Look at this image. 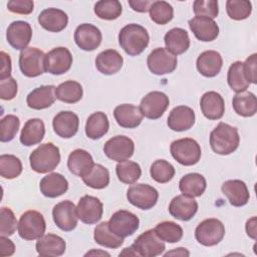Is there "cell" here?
<instances>
[{"mask_svg":"<svg viewBox=\"0 0 257 257\" xmlns=\"http://www.w3.org/2000/svg\"><path fill=\"white\" fill-rule=\"evenodd\" d=\"M150 35L142 25L131 23L122 27L118 33V43L131 56L141 54L149 45Z\"/></svg>","mask_w":257,"mask_h":257,"instance_id":"obj_1","label":"cell"},{"mask_svg":"<svg viewBox=\"0 0 257 257\" xmlns=\"http://www.w3.org/2000/svg\"><path fill=\"white\" fill-rule=\"evenodd\" d=\"M240 144L238 128L225 122H219L210 134V146L214 153L222 156L234 153Z\"/></svg>","mask_w":257,"mask_h":257,"instance_id":"obj_2","label":"cell"},{"mask_svg":"<svg viewBox=\"0 0 257 257\" xmlns=\"http://www.w3.org/2000/svg\"><path fill=\"white\" fill-rule=\"evenodd\" d=\"M31 169L39 174L53 171L60 163V152L58 147L52 143H45L35 149L29 156Z\"/></svg>","mask_w":257,"mask_h":257,"instance_id":"obj_3","label":"cell"},{"mask_svg":"<svg viewBox=\"0 0 257 257\" xmlns=\"http://www.w3.org/2000/svg\"><path fill=\"white\" fill-rule=\"evenodd\" d=\"M172 157L183 166L196 165L202 155L201 147L197 141L191 138H184L174 141L171 144Z\"/></svg>","mask_w":257,"mask_h":257,"instance_id":"obj_4","label":"cell"},{"mask_svg":"<svg viewBox=\"0 0 257 257\" xmlns=\"http://www.w3.org/2000/svg\"><path fill=\"white\" fill-rule=\"evenodd\" d=\"M17 229L22 239L29 241L36 240L44 235L46 223L40 212L29 210L20 216Z\"/></svg>","mask_w":257,"mask_h":257,"instance_id":"obj_5","label":"cell"},{"mask_svg":"<svg viewBox=\"0 0 257 257\" xmlns=\"http://www.w3.org/2000/svg\"><path fill=\"white\" fill-rule=\"evenodd\" d=\"M19 68L23 75L36 77L44 73L45 53L36 47H27L19 54Z\"/></svg>","mask_w":257,"mask_h":257,"instance_id":"obj_6","label":"cell"},{"mask_svg":"<svg viewBox=\"0 0 257 257\" xmlns=\"http://www.w3.org/2000/svg\"><path fill=\"white\" fill-rule=\"evenodd\" d=\"M225 236L223 223L216 218H209L202 221L195 230L196 240L203 246H214L219 244Z\"/></svg>","mask_w":257,"mask_h":257,"instance_id":"obj_7","label":"cell"},{"mask_svg":"<svg viewBox=\"0 0 257 257\" xmlns=\"http://www.w3.org/2000/svg\"><path fill=\"white\" fill-rule=\"evenodd\" d=\"M133 249L137 256L143 257H156L166 249L164 241L156 234L154 229H150L142 233L133 243Z\"/></svg>","mask_w":257,"mask_h":257,"instance_id":"obj_8","label":"cell"},{"mask_svg":"<svg viewBox=\"0 0 257 257\" xmlns=\"http://www.w3.org/2000/svg\"><path fill=\"white\" fill-rule=\"evenodd\" d=\"M127 201L142 210L152 209L158 202V191L148 184L132 185L126 192Z\"/></svg>","mask_w":257,"mask_h":257,"instance_id":"obj_9","label":"cell"},{"mask_svg":"<svg viewBox=\"0 0 257 257\" xmlns=\"http://www.w3.org/2000/svg\"><path fill=\"white\" fill-rule=\"evenodd\" d=\"M147 64L150 71L156 75L172 73L178 64L177 56L164 47L154 49L148 56Z\"/></svg>","mask_w":257,"mask_h":257,"instance_id":"obj_10","label":"cell"},{"mask_svg":"<svg viewBox=\"0 0 257 257\" xmlns=\"http://www.w3.org/2000/svg\"><path fill=\"white\" fill-rule=\"evenodd\" d=\"M170 104L169 96L162 91H151L146 94L140 103L142 114L149 119H158L167 110Z\"/></svg>","mask_w":257,"mask_h":257,"instance_id":"obj_11","label":"cell"},{"mask_svg":"<svg viewBox=\"0 0 257 257\" xmlns=\"http://www.w3.org/2000/svg\"><path fill=\"white\" fill-rule=\"evenodd\" d=\"M139 226L140 220L137 215L126 210L116 211L108 221L110 231L120 238L133 235L139 229Z\"/></svg>","mask_w":257,"mask_h":257,"instance_id":"obj_12","label":"cell"},{"mask_svg":"<svg viewBox=\"0 0 257 257\" xmlns=\"http://www.w3.org/2000/svg\"><path fill=\"white\" fill-rule=\"evenodd\" d=\"M52 218L60 230L65 232L72 231L75 229L78 222V215L75 205L69 200H64L57 203L52 209Z\"/></svg>","mask_w":257,"mask_h":257,"instance_id":"obj_13","label":"cell"},{"mask_svg":"<svg viewBox=\"0 0 257 257\" xmlns=\"http://www.w3.org/2000/svg\"><path fill=\"white\" fill-rule=\"evenodd\" d=\"M105 156L117 163L128 160L135 152V144L125 136H115L109 139L103 147Z\"/></svg>","mask_w":257,"mask_h":257,"instance_id":"obj_14","label":"cell"},{"mask_svg":"<svg viewBox=\"0 0 257 257\" xmlns=\"http://www.w3.org/2000/svg\"><path fill=\"white\" fill-rule=\"evenodd\" d=\"M72 65V55L66 47H55L45 54V70L53 75L67 72Z\"/></svg>","mask_w":257,"mask_h":257,"instance_id":"obj_15","label":"cell"},{"mask_svg":"<svg viewBox=\"0 0 257 257\" xmlns=\"http://www.w3.org/2000/svg\"><path fill=\"white\" fill-rule=\"evenodd\" d=\"M78 219L84 224H95L97 223L103 213V205L100 200L96 197L85 195L81 197L76 206Z\"/></svg>","mask_w":257,"mask_h":257,"instance_id":"obj_16","label":"cell"},{"mask_svg":"<svg viewBox=\"0 0 257 257\" xmlns=\"http://www.w3.org/2000/svg\"><path fill=\"white\" fill-rule=\"evenodd\" d=\"M102 40L100 30L89 23H83L76 27L74 31V41L76 45L84 51L96 49Z\"/></svg>","mask_w":257,"mask_h":257,"instance_id":"obj_17","label":"cell"},{"mask_svg":"<svg viewBox=\"0 0 257 257\" xmlns=\"http://www.w3.org/2000/svg\"><path fill=\"white\" fill-rule=\"evenodd\" d=\"M32 38V28L26 21H13L7 28L6 39L8 43L16 50H24L27 48Z\"/></svg>","mask_w":257,"mask_h":257,"instance_id":"obj_18","label":"cell"},{"mask_svg":"<svg viewBox=\"0 0 257 257\" xmlns=\"http://www.w3.org/2000/svg\"><path fill=\"white\" fill-rule=\"evenodd\" d=\"M188 24L195 37L200 41H213L219 35V26L211 18L195 16L189 20Z\"/></svg>","mask_w":257,"mask_h":257,"instance_id":"obj_19","label":"cell"},{"mask_svg":"<svg viewBox=\"0 0 257 257\" xmlns=\"http://www.w3.org/2000/svg\"><path fill=\"white\" fill-rule=\"evenodd\" d=\"M52 126L54 133L63 139H70L74 137L78 131L79 118L76 113L70 110H63L58 112L53 120Z\"/></svg>","mask_w":257,"mask_h":257,"instance_id":"obj_20","label":"cell"},{"mask_svg":"<svg viewBox=\"0 0 257 257\" xmlns=\"http://www.w3.org/2000/svg\"><path fill=\"white\" fill-rule=\"evenodd\" d=\"M198 211V203L194 198L186 195L174 197L169 205V212L172 217L181 221L191 220Z\"/></svg>","mask_w":257,"mask_h":257,"instance_id":"obj_21","label":"cell"},{"mask_svg":"<svg viewBox=\"0 0 257 257\" xmlns=\"http://www.w3.org/2000/svg\"><path fill=\"white\" fill-rule=\"evenodd\" d=\"M196 115L194 110L187 105H178L174 107L168 116V126L175 132H184L190 130L195 123Z\"/></svg>","mask_w":257,"mask_h":257,"instance_id":"obj_22","label":"cell"},{"mask_svg":"<svg viewBox=\"0 0 257 257\" xmlns=\"http://www.w3.org/2000/svg\"><path fill=\"white\" fill-rule=\"evenodd\" d=\"M201 111L211 120L220 119L225 112V102L222 95L216 91L205 92L200 100Z\"/></svg>","mask_w":257,"mask_h":257,"instance_id":"obj_23","label":"cell"},{"mask_svg":"<svg viewBox=\"0 0 257 257\" xmlns=\"http://www.w3.org/2000/svg\"><path fill=\"white\" fill-rule=\"evenodd\" d=\"M222 193L228 198L229 203L234 207L245 206L250 198L246 184L241 180H228L221 187Z\"/></svg>","mask_w":257,"mask_h":257,"instance_id":"obj_24","label":"cell"},{"mask_svg":"<svg viewBox=\"0 0 257 257\" xmlns=\"http://www.w3.org/2000/svg\"><path fill=\"white\" fill-rule=\"evenodd\" d=\"M35 248L38 255L42 257H55L64 254L66 243L60 236L48 233L37 239Z\"/></svg>","mask_w":257,"mask_h":257,"instance_id":"obj_25","label":"cell"},{"mask_svg":"<svg viewBox=\"0 0 257 257\" xmlns=\"http://www.w3.org/2000/svg\"><path fill=\"white\" fill-rule=\"evenodd\" d=\"M38 23L49 32H60L67 26L68 16L61 9L47 8L38 15Z\"/></svg>","mask_w":257,"mask_h":257,"instance_id":"obj_26","label":"cell"},{"mask_svg":"<svg viewBox=\"0 0 257 257\" xmlns=\"http://www.w3.org/2000/svg\"><path fill=\"white\" fill-rule=\"evenodd\" d=\"M54 85H41L30 91L26 97L27 105L32 109H44L51 106L55 99Z\"/></svg>","mask_w":257,"mask_h":257,"instance_id":"obj_27","label":"cell"},{"mask_svg":"<svg viewBox=\"0 0 257 257\" xmlns=\"http://www.w3.org/2000/svg\"><path fill=\"white\" fill-rule=\"evenodd\" d=\"M222 65V56L215 50H206L202 52L196 61L198 71L205 77L216 76L220 72Z\"/></svg>","mask_w":257,"mask_h":257,"instance_id":"obj_28","label":"cell"},{"mask_svg":"<svg viewBox=\"0 0 257 257\" xmlns=\"http://www.w3.org/2000/svg\"><path fill=\"white\" fill-rule=\"evenodd\" d=\"M113 116L118 125L125 128H135L139 126L144 117L140 107L130 103L117 105L113 110Z\"/></svg>","mask_w":257,"mask_h":257,"instance_id":"obj_29","label":"cell"},{"mask_svg":"<svg viewBox=\"0 0 257 257\" xmlns=\"http://www.w3.org/2000/svg\"><path fill=\"white\" fill-rule=\"evenodd\" d=\"M39 188L43 196L47 198H57L66 193L68 190V182L61 174L51 173L41 179Z\"/></svg>","mask_w":257,"mask_h":257,"instance_id":"obj_30","label":"cell"},{"mask_svg":"<svg viewBox=\"0 0 257 257\" xmlns=\"http://www.w3.org/2000/svg\"><path fill=\"white\" fill-rule=\"evenodd\" d=\"M123 58L114 49H106L100 52L95 58V66L97 70L105 75H112L122 67Z\"/></svg>","mask_w":257,"mask_h":257,"instance_id":"obj_31","label":"cell"},{"mask_svg":"<svg viewBox=\"0 0 257 257\" xmlns=\"http://www.w3.org/2000/svg\"><path fill=\"white\" fill-rule=\"evenodd\" d=\"M93 165L94 163L91 155L85 150L76 149L68 156L67 168L69 169L70 173L80 178L85 176Z\"/></svg>","mask_w":257,"mask_h":257,"instance_id":"obj_32","label":"cell"},{"mask_svg":"<svg viewBox=\"0 0 257 257\" xmlns=\"http://www.w3.org/2000/svg\"><path fill=\"white\" fill-rule=\"evenodd\" d=\"M166 49L174 55L183 54L190 47V38L188 32L183 28H173L169 30L164 37Z\"/></svg>","mask_w":257,"mask_h":257,"instance_id":"obj_33","label":"cell"},{"mask_svg":"<svg viewBox=\"0 0 257 257\" xmlns=\"http://www.w3.org/2000/svg\"><path fill=\"white\" fill-rule=\"evenodd\" d=\"M45 135V125L40 118L28 119L20 134V143L23 146L31 147L39 144Z\"/></svg>","mask_w":257,"mask_h":257,"instance_id":"obj_34","label":"cell"},{"mask_svg":"<svg viewBox=\"0 0 257 257\" xmlns=\"http://www.w3.org/2000/svg\"><path fill=\"white\" fill-rule=\"evenodd\" d=\"M207 188V182L203 175L199 173H190L182 177L179 182V189L183 193L191 198L200 197L203 195Z\"/></svg>","mask_w":257,"mask_h":257,"instance_id":"obj_35","label":"cell"},{"mask_svg":"<svg viewBox=\"0 0 257 257\" xmlns=\"http://www.w3.org/2000/svg\"><path fill=\"white\" fill-rule=\"evenodd\" d=\"M109 128V121L107 115L102 111L91 113L85 123V135L91 140H98L102 138Z\"/></svg>","mask_w":257,"mask_h":257,"instance_id":"obj_36","label":"cell"},{"mask_svg":"<svg viewBox=\"0 0 257 257\" xmlns=\"http://www.w3.org/2000/svg\"><path fill=\"white\" fill-rule=\"evenodd\" d=\"M232 105L235 112L244 117L253 116L257 111V99L251 91H242L235 94Z\"/></svg>","mask_w":257,"mask_h":257,"instance_id":"obj_37","label":"cell"},{"mask_svg":"<svg viewBox=\"0 0 257 257\" xmlns=\"http://www.w3.org/2000/svg\"><path fill=\"white\" fill-rule=\"evenodd\" d=\"M83 89L79 82L74 80H67L60 83L55 88L56 98L65 103H75L82 97Z\"/></svg>","mask_w":257,"mask_h":257,"instance_id":"obj_38","label":"cell"},{"mask_svg":"<svg viewBox=\"0 0 257 257\" xmlns=\"http://www.w3.org/2000/svg\"><path fill=\"white\" fill-rule=\"evenodd\" d=\"M93 238L94 241L100 246L111 249L118 248L123 243V238L118 237L110 231L108 227V222H101L95 227Z\"/></svg>","mask_w":257,"mask_h":257,"instance_id":"obj_39","label":"cell"},{"mask_svg":"<svg viewBox=\"0 0 257 257\" xmlns=\"http://www.w3.org/2000/svg\"><path fill=\"white\" fill-rule=\"evenodd\" d=\"M81 179L86 186L100 190L104 189L109 184V172L102 165L94 164L90 171Z\"/></svg>","mask_w":257,"mask_h":257,"instance_id":"obj_40","label":"cell"},{"mask_svg":"<svg viewBox=\"0 0 257 257\" xmlns=\"http://www.w3.org/2000/svg\"><path fill=\"white\" fill-rule=\"evenodd\" d=\"M227 81L231 89L237 93L245 91L248 88L250 83L245 76L242 61H235L230 65L227 73Z\"/></svg>","mask_w":257,"mask_h":257,"instance_id":"obj_41","label":"cell"},{"mask_svg":"<svg viewBox=\"0 0 257 257\" xmlns=\"http://www.w3.org/2000/svg\"><path fill=\"white\" fill-rule=\"evenodd\" d=\"M115 173L117 179L121 183L132 185L140 179L142 175V169L138 163L126 160L123 162H119L116 165Z\"/></svg>","mask_w":257,"mask_h":257,"instance_id":"obj_42","label":"cell"},{"mask_svg":"<svg viewBox=\"0 0 257 257\" xmlns=\"http://www.w3.org/2000/svg\"><path fill=\"white\" fill-rule=\"evenodd\" d=\"M156 234L165 242L177 243L183 237L182 227L172 221H163L155 227Z\"/></svg>","mask_w":257,"mask_h":257,"instance_id":"obj_43","label":"cell"},{"mask_svg":"<svg viewBox=\"0 0 257 257\" xmlns=\"http://www.w3.org/2000/svg\"><path fill=\"white\" fill-rule=\"evenodd\" d=\"M122 7L117 0H100L94 5V13L103 20H114L120 16Z\"/></svg>","mask_w":257,"mask_h":257,"instance_id":"obj_44","label":"cell"},{"mask_svg":"<svg viewBox=\"0 0 257 257\" xmlns=\"http://www.w3.org/2000/svg\"><path fill=\"white\" fill-rule=\"evenodd\" d=\"M149 12L151 19L160 25L169 23L174 17V8L166 1H154Z\"/></svg>","mask_w":257,"mask_h":257,"instance_id":"obj_45","label":"cell"},{"mask_svg":"<svg viewBox=\"0 0 257 257\" xmlns=\"http://www.w3.org/2000/svg\"><path fill=\"white\" fill-rule=\"evenodd\" d=\"M22 173V163L14 155L0 156V175L4 179H15Z\"/></svg>","mask_w":257,"mask_h":257,"instance_id":"obj_46","label":"cell"},{"mask_svg":"<svg viewBox=\"0 0 257 257\" xmlns=\"http://www.w3.org/2000/svg\"><path fill=\"white\" fill-rule=\"evenodd\" d=\"M150 174L152 179L156 182L166 184L174 178L175 168L166 160H157L152 164Z\"/></svg>","mask_w":257,"mask_h":257,"instance_id":"obj_47","label":"cell"},{"mask_svg":"<svg viewBox=\"0 0 257 257\" xmlns=\"http://www.w3.org/2000/svg\"><path fill=\"white\" fill-rule=\"evenodd\" d=\"M226 11L233 20H244L252 12V4L246 0H228L226 2Z\"/></svg>","mask_w":257,"mask_h":257,"instance_id":"obj_48","label":"cell"},{"mask_svg":"<svg viewBox=\"0 0 257 257\" xmlns=\"http://www.w3.org/2000/svg\"><path fill=\"white\" fill-rule=\"evenodd\" d=\"M20 126V120L18 116L14 114H7L0 121V141L7 143L12 141L17 135Z\"/></svg>","mask_w":257,"mask_h":257,"instance_id":"obj_49","label":"cell"},{"mask_svg":"<svg viewBox=\"0 0 257 257\" xmlns=\"http://www.w3.org/2000/svg\"><path fill=\"white\" fill-rule=\"evenodd\" d=\"M18 223L10 208L2 207L0 212V233L3 236H11L15 233Z\"/></svg>","mask_w":257,"mask_h":257,"instance_id":"obj_50","label":"cell"},{"mask_svg":"<svg viewBox=\"0 0 257 257\" xmlns=\"http://www.w3.org/2000/svg\"><path fill=\"white\" fill-rule=\"evenodd\" d=\"M193 10L196 16H203L214 19L219 14L218 1L216 0H196L193 3Z\"/></svg>","mask_w":257,"mask_h":257,"instance_id":"obj_51","label":"cell"},{"mask_svg":"<svg viewBox=\"0 0 257 257\" xmlns=\"http://www.w3.org/2000/svg\"><path fill=\"white\" fill-rule=\"evenodd\" d=\"M17 94V82L13 77L0 80V97L3 100H11Z\"/></svg>","mask_w":257,"mask_h":257,"instance_id":"obj_52","label":"cell"},{"mask_svg":"<svg viewBox=\"0 0 257 257\" xmlns=\"http://www.w3.org/2000/svg\"><path fill=\"white\" fill-rule=\"evenodd\" d=\"M34 3L31 0H10L7 3V8L9 11L16 13L27 15L33 11Z\"/></svg>","mask_w":257,"mask_h":257,"instance_id":"obj_53","label":"cell"},{"mask_svg":"<svg viewBox=\"0 0 257 257\" xmlns=\"http://www.w3.org/2000/svg\"><path fill=\"white\" fill-rule=\"evenodd\" d=\"M257 54L253 53L251 54L246 60L245 62H243V69H244V73L245 76L247 78V80L249 81V83H256L257 82Z\"/></svg>","mask_w":257,"mask_h":257,"instance_id":"obj_54","label":"cell"},{"mask_svg":"<svg viewBox=\"0 0 257 257\" xmlns=\"http://www.w3.org/2000/svg\"><path fill=\"white\" fill-rule=\"evenodd\" d=\"M1 56V70H0V80L1 79H6L11 76V58L9 54H7L4 51L0 52Z\"/></svg>","mask_w":257,"mask_h":257,"instance_id":"obj_55","label":"cell"},{"mask_svg":"<svg viewBox=\"0 0 257 257\" xmlns=\"http://www.w3.org/2000/svg\"><path fill=\"white\" fill-rule=\"evenodd\" d=\"M14 252H15L14 243L6 236L1 235V237H0V256L1 257L11 256L14 254Z\"/></svg>","mask_w":257,"mask_h":257,"instance_id":"obj_56","label":"cell"},{"mask_svg":"<svg viewBox=\"0 0 257 257\" xmlns=\"http://www.w3.org/2000/svg\"><path fill=\"white\" fill-rule=\"evenodd\" d=\"M153 2L154 1L152 0H130L128 5L132 7L133 10L144 13L150 10V7L153 4Z\"/></svg>","mask_w":257,"mask_h":257,"instance_id":"obj_57","label":"cell"},{"mask_svg":"<svg viewBox=\"0 0 257 257\" xmlns=\"http://www.w3.org/2000/svg\"><path fill=\"white\" fill-rule=\"evenodd\" d=\"M256 217H252L251 219H249L247 222H246V233L247 235L252 238V239H256V235H257V231H256Z\"/></svg>","mask_w":257,"mask_h":257,"instance_id":"obj_58","label":"cell"},{"mask_svg":"<svg viewBox=\"0 0 257 257\" xmlns=\"http://www.w3.org/2000/svg\"><path fill=\"white\" fill-rule=\"evenodd\" d=\"M189 255H190V252L186 248L179 247L172 251L167 252L164 256H189Z\"/></svg>","mask_w":257,"mask_h":257,"instance_id":"obj_59","label":"cell"},{"mask_svg":"<svg viewBox=\"0 0 257 257\" xmlns=\"http://www.w3.org/2000/svg\"><path fill=\"white\" fill-rule=\"evenodd\" d=\"M120 255H128V256H137V254H136V252H135V250L133 249V247L131 246V247H127V248H124L123 249V251L122 252H120L119 253V256Z\"/></svg>","mask_w":257,"mask_h":257,"instance_id":"obj_60","label":"cell"}]
</instances>
